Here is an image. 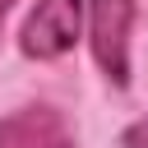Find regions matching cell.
<instances>
[{"mask_svg":"<svg viewBox=\"0 0 148 148\" xmlns=\"http://www.w3.org/2000/svg\"><path fill=\"white\" fill-rule=\"evenodd\" d=\"M130 28L134 0H88V46L111 88H130Z\"/></svg>","mask_w":148,"mask_h":148,"instance_id":"1","label":"cell"},{"mask_svg":"<svg viewBox=\"0 0 148 148\" xmlns=\"http://www.w3.org/2000/svg\"><path fill=\"white\" fill-rule=\"evenodd\" d=\"M83 32V0H37L32 14L23 18L18 51L28 60H60L74 51Z\"/></svg>","mask_w":148,"mask_h":148,"instance_id":"2","label":"cell"},{"mask_svg":"<svg viewBox=\"0 0 148 148\" xmlns=\"http://www.w3.org/2000/svg\"><path fill=\"white\" fill-rule=\"evenodd\" d=\"M0 148H74V130L56 106L37 102L0 116Z\"/></svg>","mask_w":148,"mask_h":148,"instance_id":"3","label":"cell"},{"mask_svg":"<svg viewBox=\"0 0 148 148\" xmlns=\"http://www.w3.org/2000/svg\"><path fill=\"white\" fill-rule=\"evenodd\" d=\"M120 148H148V116H143V120H134V125L120 134Z\"/></svg>","mask_w":148,"mask_h":148,"instance_id":"4","label":"cell"},{"mask_svg":"<svg viewBox=\"0 0 148 148\" xmlns=\"http://www.w3.org/2000/svg\"><path fill=\"white\" fill-rule=\"evenodd\" d=\"M14 9V0H0V23H5V14Z\"/></svg>","mask_w":148,"mask_h":148,"instance_id":"5","label":"cell"}]
</instances>
